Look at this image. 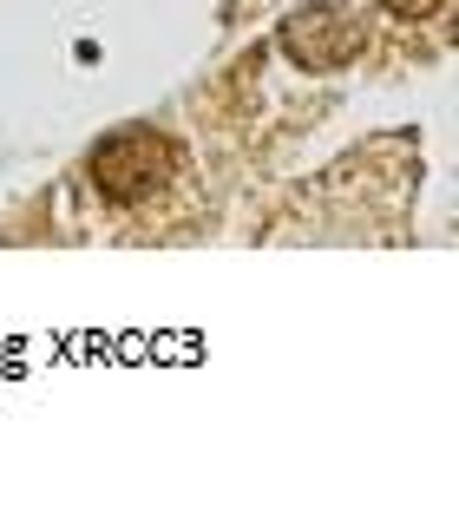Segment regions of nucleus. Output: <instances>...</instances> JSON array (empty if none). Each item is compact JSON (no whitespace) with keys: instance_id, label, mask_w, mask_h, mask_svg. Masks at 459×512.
Returning a JSON list of instances; mask_svg holds the SVG:
<instances>
[{"instance_id":"obj_1","label":"nucleus","mask_w":459,"mask_h":512,"mask_svg":"<svg viewBox=\"0 0 459 512\" xmlns=\"http://www.w3.org/2000/svg\"><path fill=\"white\" fill-rule=\"evenodd\" d=\"M178 178V145L151 125H125V132L92 145V191L105 204H145Z\"/></svg>"},{"instance_id":"obj_2","label":"nucleus","mask_w":459,"mask_h":512,"mask_svg":"<svg viewBox=\"0 0 459 512\" xmlns=\"http://www.w3.org/2000/svg\"><path fill=\"white\" fill-rule=\"evenodd\" d=\"M282 53L302 73H335L361 53V20H348L341 7H302L296 20H282Z\"/></svg>"},{"instance_id":"obj_3","label":"nucleus","mask_w":459,"mask_h":512,"mask_svg":"<svg viewBox=\"0 0 459 512\" xmlns=\"http://www.w3.org/2000/svg\"><path fill=\"white\" fill-rule=\"evenodd\" d=\"M394 20H427V14H440V0H381Z\"/></svg>"}]
</instances>
